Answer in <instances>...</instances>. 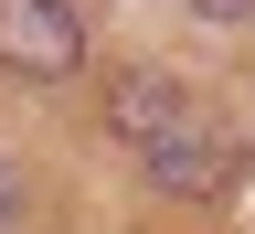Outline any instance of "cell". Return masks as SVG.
Instances as JSON below:
<instances>
[{"instance_id": "obj_1", "label": "cell", "mask_w": 255, "mask_h": 234, "mask_svg": "<svg viewBox=\"0 0 255 234\" xmlns=\"http://www.w3.org/2000/svg\"><path fill=\"white\" fill-rule=\"evenodd\" d=\"M0 64H11V75H32V85L75 75V64H85L75 11H64V0H0Z\"/></svg>"}, {"instance_id": "obj_2", "label": "cell", "mask_w": 255, "mask_h": 234, "mask_svg": "<svg viewBox=\"0 0 255 234\" xmlns=\"http://www.w3.org/2000/svg\"><path fill=\"white\" fill-rule=\"evenodd\" d=\"M138 160H149V181H159V192H223V139H213L191 107L159 128V139H138Z\"/></svg>"}, {"instance_id": "obj_3", "label": "cell", "mask_w": 255, "mask_h": 234, "mask_svg": "<svg viewBox=\"0 0 255 234\" xmlns=\"http://www.w3.org/2000/svg\"><path fill=\"white\" fill-rule=\"evenodd\" d=\"M191 11H213V21H245V11H255V0H191Z\"/></svg>"}, {"instance_id": "obj_4", "label": "cell", "mask_w": 255, "mask_h": 234, "mask_svg": "<svg viewBox=\"0 0 255 234\" xmlns=\"http://www.w3.org/2000/svg\"><path fill=\"white\" fill-rule=\"evenodd\" d=\"M0 213H11V160H0Z\"/></svg>"}]
</instances>
